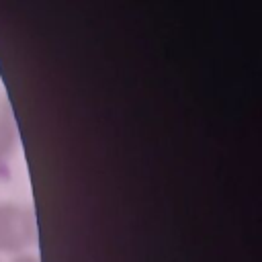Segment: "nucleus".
<instances>
[{
    "mask_svg": "<svg viewBox=\"0 0 262 262\" xmlns=\"http://www.w3.org/2000/svg\"><path fill=\"white\" fill-rule=\"evenodd\" d=\"M8 262H39V258L31 252H25V254H16V256H10Z\"/></svg>",
    "mask_w": 262,
    "mask_h": 262,
    "instance_id": "7ed1b4c3",
    "label": "nucleus"
},
{
    "mask_svg": "<svg viewBox=\"0 0 262 262\" xmlns=\"http://www.w3.org/2000/svg\"><path fill=\"white\" fill-rule=\"evenodd\" d=\"M16 125L8 113L0 111V174H4L16 154Z\"/></svg>",
    "mask_w": 262,
    "mask_h": 262,
    "instance_id": "f03ea898",
    "label": "nucleus"
},
{
    "mask_svg": "<svg viewBox=\"0 0 262 262\" xmlns=\"http://www.w3.org/2000/svg\"><path fill=\"white\" fill-rule=\"evenodd\" d=\"M0 262H2V260H0Z\"/></svg>",
    "mask_w": 262,
    "mask_h": 262,
    "instance_id": "20e7f679",
    "label": "nucleus"
},
{
    "mask_svg": "<svg viewBox=\"0 0 262 262\" xmlns=\"http://www.w3.org/2000/svg\"><path fill=\"white\" fill-rule=\"evenodd\" d=\"M37 242V219L29 205L0 203V256L25 254Z\"/></svg>",
    "mask_w": 262,
    "mask_h": 262,
    "instance_id": "f257e3e1",
    "label": "nucleus"
}]
</instances>
